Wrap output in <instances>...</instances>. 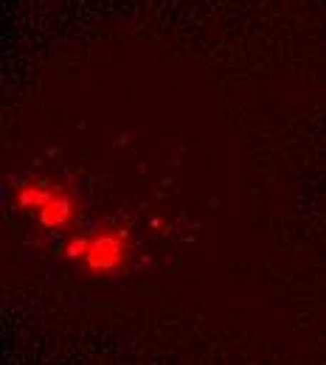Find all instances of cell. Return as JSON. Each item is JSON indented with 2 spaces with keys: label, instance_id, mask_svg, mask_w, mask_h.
Segmentation results:
<instances>
[{
  "label": "cell",
  "instance_id": "277c9868",
  "mask_svg": "<svg viewBox=\"0 0 326 365\" xmlns=\"http://www.w3.org/2000/svg\"><path fill=\"white\" fill-rule=\"evenodd\" d=\"M88 247H91V233L71 236V239L65 242V256H68V259H73V262H85Z\"/></svg>",
  "mask_w": 326,
  "mask_h": 365
},
{
  "label": "cell",
  "instance_id": "3957f363",
  "mask_svg": "<svg viewBox=\"0 0 326 365\" xmlns=\"http://www.w3.org/2000/svg\"><path fill=\"white\" fill-rule=\"evenodd\" d=\"M56 188H59L56 182H26V185L17 188V205L26 208V211H40L48 200L56 194Z\"/></svg>",
  "mask_w": 326,
  "mask_h": 365
},
{
  "label": "cell",
  "instance_id": "7a4b0ae2",
  "mask_svg": "<svg viewBox=\"0 0 326 365\" xmlns=\"http://www.w3.org/2000/svg\"><path fill=\"white\" fill-rule=\"evenodd\" d=\"M37 217H40V225L43 228H51V230L68 228L73 222V217H76V200H73V194L65 185H59L56 194L37 211Z\"/></svg>",
  "mask_w": 326,
  "mask_h": 365
},
{
  "label": "cell",
  "instance_id": "6da1fadb",
  "mask_svg": "<svg viewBox=\"0 0 326 365\" xmlns=\"http://www.w3.org/2000/svg\"><path fill=\"white\" fill-rule=\"evenodd\" d=\"M130 259V233L124 228H98L91 233L85 267L91 273H118Z\"/></svg>",
  "mask_w": 326,
  "mask_h": 365
}]
</instances>
